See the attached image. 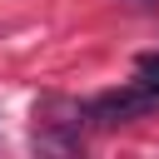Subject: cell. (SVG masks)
<instances>
[{
    "label": "cell",
    "mask_w": 159,
    "mask_h": 159,
    "mask_svg": "<svg viewBox=\"0 0 159 159\" xmlns=\"http://www.w3.org/2000/svg\"><path fill=\"white\" fill-rule=\"evenodd\" d=\"M149 109H159V94L134 80L129 89H114V94L89 99V104H84V119H89V124H129V119H139V114H149Z\"/></svg>",
    "instance_id": "obj_1"
},
{
    "label": "cell",
    "mask_w": 159,
    "mask_h": 159,
    "mask_svg": "<svg viewBox=\"0 0 159 159\" xmlns=\"http://www.w3.org/2000/svg\"><path fill=\"white\" fill-rule=\"evenodd\" d=\"M129 5H154V0H129Z\"/></svg>",
    "instance_id": "obj_2"
}]
</instances>
